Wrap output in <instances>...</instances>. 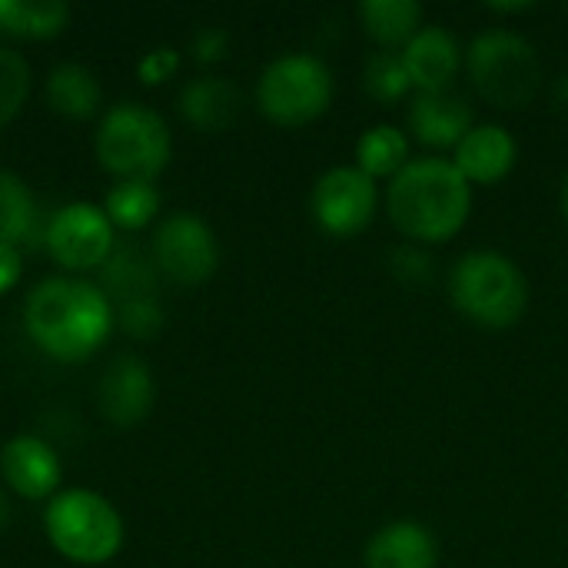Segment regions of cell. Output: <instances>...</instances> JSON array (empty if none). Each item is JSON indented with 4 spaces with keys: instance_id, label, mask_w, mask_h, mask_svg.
<instances>
[{
    "instance_id": "1",
    "label": "cell",
    "mask_w": 568,
    "mask_h": 568,
    "mask_svg": "<svg viewBox=\"0 0 568 568\" xmlns=\"http://www.w3.org/2000/svg\"><path fill=\"white\" fill-rule=\"evenodd\" d=\"M30 339L57 363L90 359L116 326V310L90 280L53 276L33 286L23 306Z\"/></svg>"
},
{
    "instance_id": "2",
    "label": "cell",
    "mask_w": 568,
    "mask_h": 568,
    "mask_svg": "<svg viewBox=\"0 0 568 568\" xmlns=\"http://www.w3.org/2000/svg\"><path fill=\"white\" fill-rule=\"evenodd\" d=\"M386 210L399 233L419 243L453 240L473 210V186L449 160H413L386 193Z\"/></svg>"
},
{
    "instance_id": "3",
    "label": "cell",
    "mask_w": 568,
    "mask_h": 568,
    "mask_svg": "<svg viewBox=\"0 0 568 568\" xmlns=\"http://www.w3.org/2000/svg\"><path fill=\"white\" fill-rule=\"evenodd\" d=\"M453 306L483 329H509L529 306V283L523 270L493 250H473L456 260L449 273Z\"/></svg>"
},
{
    "instance_id": "4",
    "label": "cell",
    "mask_w": 568,
    "mask_h": 568,
    "mask_svg": "<svg viewBox=\"0 0 568 568\" xmlns=\"http://www.w3.org/2000/svg\"><path fill=\"white\" fill-rule=\"evenodd\" d=\"M93 150L100 166L113 173L120 183L123 180L153 183L173 156V136L156 110L143 103H116L103 113Z\"/></svg>"
},
{
    "instance_id": "5",
    "label": "cell",
    "mask_w": 568,
    "mask_h": 568,
    "mask_svg": "<svg viewBox=\"0 0 568 568\" xmlns=\"http://www.w3.org/2000/svg\"><path fill=\"white\" fill-rule=\"evenodd\" d=\"M50 546L77 566H106L123 549V519L93 489H67L43 513Z\"/></svg>"
},
{
    "instance_id": "6",
    "label": "cell",
    "mask_w": 568,
    "mask_h": 568,
    "mask_svg": "<svg viewBox=\"0 0 568 568\" xmlns=\"http://www.w3.org/2000/svg\"><path fill=\"white\" fill-rule=\"evenodd\" d=\"M466 67L476 90L503 110H519L532 103L542 87V63L536 47L513 30L479 33L469 43Z\"/></svg>"
},
{
    "instance_id": "7",
    "label": "cell",
    "mask_w": 568,
    "mask_h": 568,
    "mask_svg": "<svg viewBox=\"0 0 568 568\" xmlns=\"http://www.w3.org/2000/svg\"><path fill=\"white\" fill-rule=\"evenodd\" d=\"M333 100V73L313 53H286L273 60L256 87V103L280 126H303L326 113Z\"/></svg>"
},
{
    "instance_id": "8",
    "label": "cell",
    "mask_w": 568,
    "mask_h": 568,
    "mask_svg": "<svg viewBox=\"0 0 568 568\" xmlns=\"http://www.w3.org/2000/svg\"><path fill=\"white\" fill-rule=\"evenodd\" d=\"M153 263L176 286H200L220 266V243L196 213H170L153 233Z\"/></svg>"
},
{
    "instance_id": "9",
    "label": "cell",
    "mask_w": 568,
    "mask_h": 568,
    "mask_svg": "<svg viewBox=\"0 0 568 568\" xmlns=\"http://www.w3.org/2000/svg\"><path fill=\"white\" fill-rule=\"evenodd\" d=\"M47 253L67 273L100 270L113 253V223L97 203H67L60 206L43 233Z\"/></svg>"
},
{
    "instance_id": "10",
    "label": "cell",
    "mask_w": 568,
    "mask_h": 568,
    "mask_svg": "<svg viewBox=\"0 0 568 568\" xmlns=\"http://www.w3.org/2000/svg\"><path fill=\"white\" fill-rule=\"evenodd\" d=\"M379 203L376 180L359 166H336L323 173L313 186V216L329 236H356L369 226Z\"/></svg>"
},
{
    "instance_id": "11",
    "label": "cell",
    "mask_w": 568,
    "mask_h": 568,
    "mask_svg": "<svg viewBox=\"0 0 568 568\" xmlns=\"http://www.w3.org/2000/svg\"><path fill=\"white\" fill-rule=\"evenodd\" d=\"M156 403L150 366L136 356H116L100 379V413L116 429L140 426Z\"/></svg>"
},
{
    "instance_id": "12",
    "label": "cell",
    "mask_w": 568,
    "mask_h": 568,
    "mask_svg": "<svg viewBox=\"0 0 568 568\" xmlns=\"http://www.w3.org/2000/svg\"><path fill=\"white\" fill-rule=\"evenodd\" d=\"M60 459L40 436H13L0 449V476L23 499H50L60 486Z\"/></svg>"
},
{
    "instance_id": "13",
    "label": "cell",
    "mask_w": 568,
    "mask_h": 568,
    "mask_svg": "<svg viewBox=\"0 0 568 568\" xmlns=\"http://www.w3.org/2000/svg\"><path fill=\"white\" fill-rule=\"evenodd\" d=\"M409 130L426 146H436V150L459 146L463 136L473 130V106L466 97L453 90L416 93L409 106Z\"/></svg>"
},
{
    "instance_id": "14",
    "label": "cell",
    "mask_w": 568,
    "mask_h": 568,
    "mask_svg": "<svg viewBox=\"0 0 568 568\" xmlns=\"http://www.w3.org/2000/svg\"><path fill=\"white\" fill-rule=\"evenodd\" d=\"M403 63L409 70V80L419 93H436L449 90L453 77L459 73L463 53L456 37L446 27H423L406 47H403Z\"/></svg>"
},
{
    "instance_id": "15",
    "label": "cell",
    "mask_w": 568,
    "mask_h": 568,
    "mask_svg": "<svg viewBox=\"0 0 568 568\" xmlns=\"http://www.w3.org/2000/svg\"><path fill=\"white\" fill-rule=\"evenodd\" d=\"M453 166L473 183L479 186H489V183H499L509 176V170L516 166V140L506 126L499 123H483V126H473L463 143L456 146V156H453Z\"/></svg>"
},
{
    "instance_id": "16",
    "label": "cell",
    "mask_w": 568,
    "mask_h": 568,
    "mask_svg": "<svg viewBox=\"0 0 568 568\" xmlns=\"http://www.w3.org/2000/svg\"><path fill=\"white\" fill-rule=\"evenodd\" d=\"M366 568H439V546L423 523L399 519L383 526L363 556Z\"/></svg>"
},
{
    "instance_id": "17",
    "label": "cell",
    "mask_w": 568,
    "mask_h": 568,
    "mask_svg": "<svg viewBox=\"0 0 568 568\" xmlns=\"http://www.w3.org/2000/svg\"><path fill=\"white\" fill-rule=\"evenodd\" d=\"M176 103H180V113L186 116L190 126L206 130V133H220L240 116L243 97L226 77H196L180 90Z\"/></svg>"
},
{
    "instance_id": "18",
    "label": "cell",
    "mask_w": 568,
    "mask_h": 568,
    "mask_svg": "<svg viewBox=\"0 0 568 568\" xmlns=\"http://www.w3.org/2000/svg\"><path fill=\"white\" fill-rule=\"evenodd\" d=\"M160 270L153 263V253L146 256L136 246H113L106 263L100 266V290L113 303H130V300H146L156 296Z\"/></svg>"
},
{
    "instance_id": "19",
    "label": "cell",
    "mask_w": 568,
    "mask_h": 568,
    "mask_svg": "<svg viewBox=\"0 0 568 568\" xmlns=\"http://www.w3.org/2000/svg\"><path fill=\"white\" fill-rule=\"evenodd\" d=\"M47 100L60 116L87 120L100 110L103 90L83 63H60L47 77Z\"/></svg>"
},
{
    "instance_id": "20",
    "label": "cell",
    "mask_w": 568,
    "mask_h": 568,
    "mask_svg": "<svg viewBox=\"0 0 568 568\" xmlns=\"http://www.w3.org/2000/svg\"><path fill=\"white\" fill-rule=\"evenodd\" d=\"M70 23V7L60 0H0V30L23 40H50Z\"/></svg>"
},
{
    "instance_id": "21",
    "label": "cell",
    "mask_w": 568,
    "mask_h": 568,
    "mask_svg": "<svg viewBox=\"0 0 568 568\" xmlns=\"http://www.w3.org/2000/svg\"><path fill=\"white\" fill-rule=\"evenodd\" d=\"M359 17L379 47H406L423 30V7L416 0H366L359 3Z\"/></svg>"
},
{
    "instance_id": "22",
    "label": "cell",
    "mask_w": 568,
    "mask_h": 568,
    "mask_svg": "<svg viewBox=\"0 0 568 568\" xmlns=\"http://www.w3.org/2000/svg\"><path fill=\"white\" fill-rule=\"evenodd\" d=\"M356 160H359V170L369 176V180H379V176H399L413 160H409V140L399 126H369L359 143H356Z\"/></svg>"
},
{
    "instance_id": "23",
    "label": "cell",
    "mask_w": 568,
    "mask_h": 568,
    "mask_svg": "<svg viewBox=\"0 0 568 568\" xmlns=\"http://www.w3.org/2000/svg\"><path fill=\"white\" fill-rule=\"evenodd\" d=\"M103 213L113 223V230L136 233V230H143V226H150L156 220V213H160V193L146 180H123V183H116L106 193Z\"/></svg>"
},
{
    "instance_id": "24",
    "label": "cell",
    "mask_w": 568,
    "mask_h": 568,
    "mask_svg": "<svg viewBox=\"0 0 568 568\" xmlns=\"http://www.w3.org/2000/svg\"><path fill=\"white\" fill-rule=\"evenodd\" d=\"M37 230V200L30 193V186L10 173L0 170V243L7 246H23L33 240Z\"/></svg>"
},
{
    "instance_id": "25",
    "label": "cell",
    "mask_w": 568,
    "mask_h": 568,
    "mask_svg": "<svg viewBox=\"0 0 568 568\" xmlns=\"http://www.w3.org/2000/svg\"><path fill=\"white\" fill-rule=\"evenodd\" d=\"M366 90L376 103H399L409 90H413V80H409V70L403 63L399 53H376L369 63H366Z\"/></svg>"
},
{
    "instance_id": "26",
    "label": "cell",
    "mask_w": 568,
    "mask_h": 568,
    "mask_svg": "<svg viewBox=\"0 0 568 568\" xmlns=\"http://www.w3.org/2000/svg\"><path fill=\"white\" fill-rule=\"evenodd\" d=\"M27 93H30V67H27V60L17 50L0 47V126L10 123L23 110Z\"/></svg>"
},
{
    "instance_id": "27",
    "label": "cell",
    "mask_w": 568,
    "mask_h": 568,
    "mask_svg": "<svg viewBox=\"0 0 568 568\" xmlns=\"http://www.w3.org/2000/svg\"><path fill=\"white\" fill-rule=\"evenodd\" d=\"M116 326L133 339H150L163 329V306L156 303V296L130 300L116 306Z\"/></svg>"
},
{
    "instance_id": "28",
    "label": "cell",
    "mask_w": 568,
    "mask_h": 568,
    "mask_svg": "<svg viewBox=\"0 0 568 568\" xmlns=\"http://www.w3.org/2000/svg\"><path fill=\"white\" fill-rule=\"evenodd\" d=\"M393 273H396L406 286H423V283H429V276H433V260H429L423 250H416V246H399V250L393 253Z\"/></svg>"
},
{
    "instance_id": "29",
    "label": "cell",
    "mask_w": 568,
    "mask_h": 568,
    "mask_svg": "<svg viewBox=\"0 0 568 568\" xmlns=\"http://www.w3.org/2000/svg\"><path fill=\"white\" fill-rule=\"evenodd\" d=\"M176 70H180V53H176L173 47H156V50H150V53L140 60L136 77H140L146 87H156V83H166Z\"/></svg>"
},
{
    "instance_id": "30",
    "label": "cell",
    "mask_w": 568,
    "mask_h": 568,
    "mask_svg": "<svg viewBox=\"0 0 568 568\" xmlns=\"http://www.w3.org/2000/svg\"><path fill=\"white\" fill-rule=\"evenodd\" d=\"M226 47H230V37L220 30V27H206L193 37V57L200 63H216L226 57Z\"/></svg>"
},
{
    "instance_id": "31",
    "label": "cell",
    "mask_w": 568,
    "mask_h": 568,
    "mask_svg": "<svg viewBox=\"0 0 568 568\" xmlns=\"http://www.w3.org/2000/svg\"><path fill=\"white\" fill-rule=\"evenodd\" d=\"M23 276V260H20V250L17 246H7L0 243V296L10 293Z\"/></svg>"
},
{
    "instance_id": "32",
    "label": "cell",
    "mask_w": 568,
    "mask_h": 568,
    "mask_svg": "<svg viewBox=\"0 0 568 568\" xmlns=\"http://www.w3.org/2000/svg\"><path fill=\"white\" fill-rule=\"evenodd\" d=\"M552 93H556V103L568 113V73H562V77L556 80V90H552Z\"/></svg>"
},
{
    "instance_id": "33",
    "label": "cell",
    "mask_w": 568,
    "mask_h": 568,
    "mask_svg": "<svg viewBox=\"0 0 568 568\" xmlns=\"http://www.w3.org/2000/svg\"><path fill=\"white\" fill-rule=\"evenodd\" d=\"M7 523H10V506H7V499H3V493H0V532L7 529Z\"/></svg>"
},
{
    "instance_id": "34",
    "label": "cell",
    "mask_w": 568,
    "mask_h": 568,
    "mask_svg": "<svg viewBox=\"0 0 568 568\" xmlns=\"http://www.w3.org/2000/svg\"><path fill=\"white\" fill-rule=\"evenodd\" d=\"M559 206H562V216L568 220V173L566 180H562V193H559Z\"/></svg>"
}]
</instances>
